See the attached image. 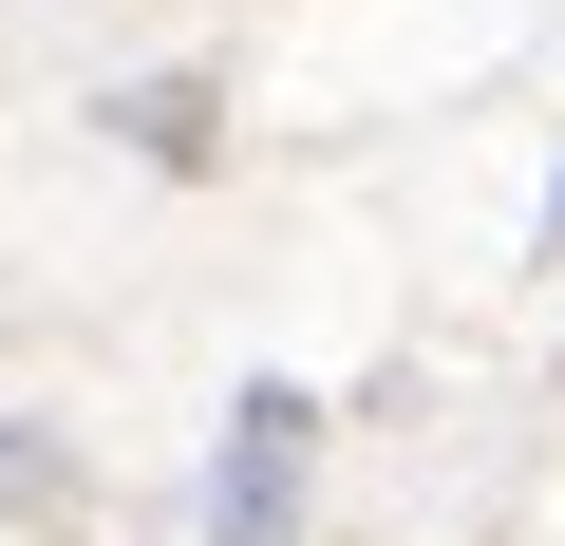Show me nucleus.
Masks as SVG:
<instances>
[{
  "mask_svg": "<svg viewBox=\"0 0 565 546\" xmlns=\"http://www.w3.org/2000/svg\"><path fill=\"white\" fill-rule=\"evenodd\" d=\"M302 433H321L302 396H245V452H226V527H245V546H264V508H282V490H302Z\"/></svg>",
  "mask_w": 565,
  "mask_h": 546,
  "instance_id": "f257e3e1",
  "label": "nucleus"
}]
</instances>
